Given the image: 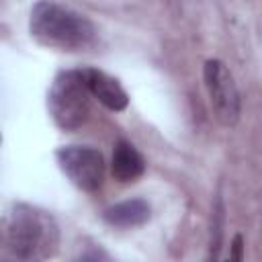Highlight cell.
Instances as JSON below:
<instances>
[{"label": "cell", "mask_w": 262, "mask_h": 262, "mask_svg": "<svg viewBox=\"0 0 262 262\" xmlns=\"http://www.w3.org/2000/svg\"><path fill=\"white\" fill-rule=\"evenodd\" d=\"M59 229L53 217L29 205H16L2 223V246L16 260H45L57 252Z\"/></svg>", "instance_id": "6da1fadb"}, {"label": "cell", "mask_w": 262, "mask_h": 262, "mask_svg": "<svg viewBox=\"0 0 262 262\" xmlns=\"http://www.w3.org/2000/svg\"><path fill=\"white\" fill-rule=\"evenodd\" d=\"M29 29L37 43L61 51H82L96 39V29L84 14L51 0L33 6Z\"/></svg>", "instance_id": "7a4b0ae2"}, {"label": "cell", "mask_w": 262, "mask_h": 262, "mask_svg": "<svg viewBox=\"0 0 262 262\" xmlns=\"http://www.w3.org/2000/svg\"><path fill=\"white\" fill-rule=\"evenodd\" d=\"M90 90L80 72H61L49 90L47 106L53 123L63 131L82 127L90 115Z\"/></svg>", "instance_id": "3957f363"}, {"label": "cell", "mask_w": 262, "mask_h": 262, "mask_svg": "<svg viewBox=\"0 0 262 262\" xmlns=\"http://www.w3.org/2000/svg\"><path fill=\"white\" fill-rule=\"evenodd\" d=\"M203 78L217 121L225 127L235 125L239 119V92L227 66L219 59H207Z\"/></svg>", "instance_id": "277c9868"}, {"label": "cell", "mask_w": 262, "mask_h": 262, "mask_svg": "<svg viewBox=\"0 0 262 262\" xmlns=\"http://www.w3.org/2000/svg\"><path fill=\"white\" fill-rule=\"evenodd\" d=\"M59 168L63 174L82 190L94 192L104 180V160L102 154L88 145H66L57 154Z\"/></svg>", "instance_id": "5b68a950"}, {"label": "cell", "mask_w": 262, "mask_h": 262, "mask_svg": "<svg viewBox=\"0 0 262 262\" xmlns=\"http://www.w3.org/2000/svg\"><path fill=\"white\" fill-rule=\"evenodd\" d=\"M82 76L88 84L90 94L102 102L108 111H125L129 104V96L125 92V88L119 84V80H115L113 76L94 70V68H86L82 70Z\"/></svg>", "instance_id": "8992f818"}, {"label": "cell", "mask_w": 262, "mask_h": 262, "mask_svg": "<svg viewBox=\"0 0 262 262\" xmlns=\"http://www.w3.org/2000/svg\"><path fill=\"white\" fill-rule=\"evenodd\" d=\"M145 170V162L141 154L129 143V141H117L113 149V162H111V172L119 182H133L139 178Z\"/></svg>", "instance_id": "52a82bcc"}, {"label": "cell", "mask_w": 262, "mask_h": 262, "mask_svg": "<svg viewBox=\"0 0 262 262\" xmlns=\"http://www.w3.org/2000/svg\"><path fill=\"white\" fill-rule=\"evenodd\" d=\"M102 219L113 227H135L149 219V205L143 199H131L108 207Z\"/></svg>", "instance_id": "ba28073f"}, {"label": "cell", "mask_w": 262, "mask_h": 262, "mask_svg": "<svg viewBox=\"0 0 262 262\" xmlns=\"http://www.w3.org/2000/svg\"><path fill=\"white\" fill-rule=\"evenodd\" d=\"M242 250H244V237L237 233L235 237H233V244H231V258L233 260H242L244 258V254H242Z\"/></svg>", "instance_id": "9c48e42d"}]
</instances>
